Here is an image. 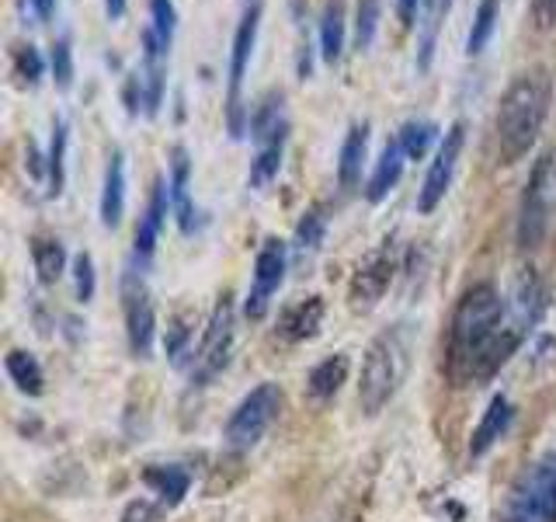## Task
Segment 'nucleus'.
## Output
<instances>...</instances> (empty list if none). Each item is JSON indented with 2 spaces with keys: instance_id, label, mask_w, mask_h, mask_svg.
<instances>
[{
  "instance_id": "f257e3e1",
  "label": "nucleus",
  "mask_w": 556,
  "mask_h": 522,
  "mask_svg": "<svg viewBox=\"0 0 556 522\" xmlns=\"http://www.w3.org/2000/svg\"><path fill=\"white\" fill-rule=\"evenodd\" d=\"M546 286L539 275H526L518 283L515 310L508 313L494 283H473L463 289L448 321L445 341V376L452 387H480L491 383L501 365L508 362L532 324L546 310Z\"/></svg>"
},
{
  "instance_id": "f03ea898",
  "label": "nucleus",
  "mask_w": 556,
  "mask_h": 522,
  "mask_svg": "<svg viewBox=\"0 0 556 522\" xmlns=\"http://www.w3.org/2000/svg\"><path fill=\"white\" fill-rule=\"evenodd\" d=\"M549 104H553V77L546 66H529L511 77L494 115L497 164L511 167L518 161H526L532 147L539 144V133L546 126Z\"/></svg>"
},
{
  "instance_id": "7ed1b4c3",
  "label": "nucleus",
  "mask_w": 556,
  "mask_h": 522,
  "mask_svg": "<svg viewBox=\"0 0 556 522\" xmlns=\"http://www.w3.org/2000/svg\"><path fill=\"white\" fill-rule=\"evenodd\" d=\"M407 359H410V341L404 327H390L379 338H372L358 376V405L365 414H379L390 405L400 383H404Z\"/></svg>"
},
{
  "instance_id": "20e7f679",
  "label": "nucleus",
  "mask_w": 556,
  "mask_h": 522,
  "mask_svg": "<svg viewBox=\"0 0 556 522\" xmlns=\"http://www.w3.org/2000/svg\"><path fill=\"white\" fill-rule=\"evenodd\" d=\"M261 11H265V0L243 4V14L230 42V66H226V129H230L233 139H243L251 126V112H248V104H243V80H248V66L257 46Z\"/></svg>"
},
{
  "instance_id": "39448f33",
  "label": "nucleus",
  "mask_w": 556,
  "mask_h": 522,
  "mask_svg": "<svg viewBox=\"0 0 556 522\" xmlns=\"http://www.w3.org/2000/svg\"><path fill=\"white\" fill-rule=\"evenodd\" d=\"M553 188H556V150H543L529 171L526 191L518 202V223L515 240L521 251H535L549 234V213H553Z\"/></svg>"
},
{
  "instance_id": "423d86ee",
  "label": "nucleus",
  "mask_w": 556,
  "mask_h": 522,
  "mask_svg": "<svg viewBox=\"0 0 556 522\" xmlns=\"http://www.w3.org/2000/svg\"><path fill=\"white\" fill-rule=\"evenodd\" d=\"M501 522H556V452L521 470L504 501Z\"/></svg>"
},
{
  "instance_id": "0eeeda50",
  "label": "nucleus",
  "mask_w": 556,
  "mask_h": 522,
  "mask_svg": "<svg viewBox=\"0 0 556 522\" xmlns=\"http://www.w3.org/2000/svg\"><path fill=\"white\" fill-rule=\"evenodd\" d=\"M278 411H282V390H278V383H261V387H254L240 400L230 422H226V446L237 452L257 446L261 435L275 425Z\"/></svg>"
},
{
  "instance_id": "6e6552de",
  "label": "nucleus",
  "mask_w": 556,
  "mask_h": 522,
  "mask_svg": "<svg viewBox=\"0 0 556 522\" xmlns=\"http://www.w3.org/2000/svg\"><path fill=\"white\" fill-rule=\"evenodd\" d=\"M122 296V318H126V338H129V352L136 359H150L153 352V335H156V310H153V296L147 278L136 269L122 272L118 283Z\"/></svg>"
},
{
  "instance_id": "1a4fd4ad",
  "label": "nucleus",
  "mask_w": 556,
  "mask_h": 522,
  "mask_svg": "<svg viewBox=\"0 0 556 522\" xmlns=\"http://www.w3.org/2000/svg\"><path fill=\"white\" fill-rule=\"evenodd\" d=\"M463 147H466V122H452L445 129L439 150H434V161L425 174V185L417 191V213L428 216L434 209L442 206V199L448 196L452 188V178H456V167H459V157H463Z\"/></svg>"
},
{
  "instance_id": "9d476101",
  "label": "nucleus",
  "mask_w": 556,
  "mask_h": 522,
  "mask_svg": "<svg viewBox=\"0 0 556 522\" xmlns=\"http://www.w3.org/2000/svg\"><path fill=\"white\" fill-rule=\"evenodd\" d=\"M286 269H289V244L268 237L257 248L251 293H248V303H243V313H248L251 321H261L268 313L271 296L278 293V286H282V278H286Z\"/></svg>"
},
{
  "instance_id": "9b49d317",
  "label": "nucleus",
  "mask_w": 556,
  "mask_h": 522,
  "mask_svg": "<svg viewBox=\"0 0 556 522\" xmlns=\"http://www.w3.org/2000/svg\"><path fill=\"white\" fill-rule=\"evenodd\" d=\"M230 352H233V300H230V293H223L199 345L195 380L199 383L216 380L226 370V362H230Z\"/></svg>"
},
{
  "instance_id": "f8f14e48",
  "label": "nucleus",
  "mask_w": 556,
  "mask_h": 522,
  "mask_svg": "<svg viewBox=\"0 0 556 522\" xmlns=\"http://www.w3.org/2000/svg\"><path fill=\"white\" fill-rule=\"evenodd\" d=\"M393 275H396V254L387 240V248L372 251L352 275V283H348V307L355 313H369L382 296H387Z\"/></svg>"
},
{
  "instance_id": "ddd939ff",
  "label": "nucleus",
  "mask_w": 556,
  "mask_h": 522,
  "mask_svg": "<svg viewBox=\"0 0 556 522\" xmlns=\"http://www.w3.org/2000/svg\"><path fill=\"white\" fill-rule=\"evenodd\" d=\"M167 188H170V213H174V220H178L181 234H195L199 231V209H195V199H191V157L181 144L170 147Z\"/></svg>"
},
{
  "instance_id": "4468645a",
  "label": "nucleus",
  "mask_w": 556,
  "mask_h": 522,
  "mask_svg": "<svg viewBox=\"0 0 556 522\" xmlns=\"http://www.w3.org/2000/svg\"><path fill=\"white\" fill-rule=\"evenodd\" d=\"M254 139V161H251V171H248V185L251 188H268L278 171H282V157H286V144H289V126L282 129H271V133H257L251 136Z\"/></svg>"
},
{
  "instance_id": "2eb2a0df",
  "label": "nucleus",
  "mask_w": 556,
  "mask_h": 522,
  "mask_svg": "<svg viewBox=\"0 0 556 522\" xmlns=\"http://www.w3.org/2000/svg\"><path fill=\"white\" fill-rule=\"evenodd\" d=\"M167 209H170V188L164 178H156L150 188V202H147V213L136 226V258L139 261H150L156 251V240H161V231L167 223Z\"/></svg>"
},
{
  "instance_id": "dca6fc26",
  "label": "nucleus",
  "mask_w": 556,
  "mask_h": 522,
  "mask_svg": "<svg viewBox=\"0 0 556 522\" xmlns=\"http://www.w3.org/2000/svg\"><path fill=\"white\" fill-rule=\"evenodd\" d=\"M324 296H306V300H295L278 313V338H286L292 345L309 341L324 324Z\"/></svg>"
},
{
  "instance_id": "f3484780",
  "label": "nucleus",
  "mask_w": 556,
  "mask_h": 522,
  "mask_svg": "<svg viewBox=\"0 0 556 522\" xmlns=\"http://www.w3.org/2000/svg\"><path fill=\"white\" fill-rule=\"evenodd\" d=\"M101 226H115L126 216V153L118 147L109 153V167H104V185H101Z\"/></svg>"
},
{
  "instance_id": "a211bd4d",
  "label": "nucleus",
  "mask_w": 556,
  "mask_h": 522,
  "mask_svg": "<svg viewBox=\"0 0 556 522\" xmlns=\"http://www.w3.org/2000/svg\"><path fill=\"white\" fill-rule=\"evenodd\" d=\"M365 157H369V122H352L338 153V182L344 191H355L362 185Z\"/></svg>"
},
{
  "instance_id": "6ab92c4d",
  "label": "nucleus",
  "mask_w": 556,
  "mask_h": 522,
  "mask_svg": "<svg viewBox=\"0 0 556 522\" xmlns=\"http://www.w3.org/2000/svg\"><path fill=\"white\" fill-rule=\"evenodd\" d=\"M511 418H515L511 400L504 397V394H497V397L491 400V405H486V411H483V418H480V425L473 428V439H469V460L486 457V452H491V449L497 446L501 435L508 432Z\"/></svg>"
},
{
  "instance_id": "aec40b11",
  "label": "nucleus",
  "mask_w": 556,
  "mask_h": 522,
  "mask_svg": "<svg viewBox=\"0 0 556 522\" xmlns=\"http://www.w3.org/2000/svg\"><path fill=\"white\" fill-rule=\"evenodd\" d=\"M320 60L327 66H338L344 57V42H348V14H344V0H327L320 8Z\"/></svg>"
},
{
  "instance_id": "412c9836",
  "label": "nucleus",
  "mask_w": 556,
  "mask_h": 522,
  "mask_svg": "<svg viewBox=\"0 0 556 522\" xmlns=\"http://www.w3.org/2000/svg\"><path fill=\"white\" fill-rule=\"evenodd\" d=\"M456 0H425L421 4V17H417V70L431 66L434 60V46H439V32L445 25V14L452 11Z\"/></svg>"
},
{
  "instance_id": "4be33fe9",
  "label": "nucleus",
  "mask_w": 556,
  "mask_h": 522,
  "mask_svg": "<svg viewBox=\"0 0 556 522\" xmlns=\"http://www.w3.org/2000/svg\"><path fill=\"white\" fill-rule=\"evenodd\" d=\"M404 164H407L404 150H400L396 139H390V144L382 147L372 174H369V185H365V199H369V202H382V199H387L390 191L400 185V178H404Z\"/></svg>"
},
{
  "instance_id": "5701e85b",
  "label": "nucleus",
  "mask_w": 556,
  "mask_h": 522,
  "mask_svg": "<svg viewBox=\"0 0 556 522\" xmlns=\"http://www.w3.org/2000/svg\"><path fill=\"white\" fill-rule=\"evenodd\" d=\"M348 380V356H330L324 362H317L306 376V394L309 400H317V405H327V400H334L338 390L344 387Z\"/></svg>"
},
{
  "instance_id": "b1692460",
  "label": "nucleus",
  "mask_w": 556,
  "mask_h": 522,
  "mask_svg": "<svg viewBox=\"0 0 556 522\" xmlns=\"http://www.w3.org/2000/svg\"><path fill=\"white\" fill-rule=\"evenodd\" d=\"M442 129H439V122H431V119H407L404 126H400L396 133V144L400 150H404L407 161H425L428 150L434 144H442Z\"/></svg>"
},
{
  "instance_id": "393cba45",
  "label": "nucleus",
  "mask_w": 556,
  "mask_h": 522,
  "mask_svg": "<svg viewBox=\"0 0 556 522\" xmlns=\"http://www.w3.org/2000/svg\"><path fill=\"white\" fill-rule=\"evenodd\" d=\"M28 248H31V265H35V272H39V283H46V286L60 283L63 272H66V248L63 244L56 237L35 234L28 240Z\"/></svg>"
},
{
  "instance_id": "a878e982",
  "label": "nucleus",
  "mask_w": 556,
  "mask_h": 522,
  "mask_svg": "<svg viewBox=\"0 0 556 522\" xmlns=\"http://www.w3.org/2000/svg\"><path fill=\"white\" fill-rule=\"evenodd\" d=\"M143 484L153 487V495H161V505L174 509V505L185 501L191 477H188L185 467H147L143 470Z\"/></svg>"
},
{
  "instance_id": "bb28decb",
  "label": "nucleus",
  "mask_w": 556,
  "mask_h": 522,
  "mask_svg": "<svg viewBox=\"0 0 556 522\" xmlns=\"http://www.w3.org/2000/svg\"><path fill=\"white\" fill-rule=\"evenodd\" d=\"M4 365H8L11 383H14V387L22 390V394L39 397V394L46 390V373H42V365H39V359H35L31 352H25V348H11L8 359H4Z\"/></svg>"
},
{
  "instance_id": "cd10ccee",
  "label": "nucleus",
  "mask_w": 556,
  "mask_h": 522,
  "mask_svg": "<svg viewBox=\"0 0 556 522\" xmlns=\"http://www.w3.org/2000/svg\"><path fill=\"white\" fill-rule=\"evenodd\" d=\"M66 144H70V126L66 119H52V139H49V153H46V164H49V174H46V191L52 199L63 196V185H66Z\"/></svg>"
},
{
  "instance_id": "c85d7f7f",
  "label": "nucleus",
  "mask_w": 556,
  "mask_h": 522,
  "mask_svg": "<svg viewBox=\"0 0 556 522\" xmlns=\"http://www.w3.org/2000/svg\"><path fill=\"white\" fill-rule=\"evenodd\" d=\"M497 22H501V0H480L473 11V25H469V35H466V57H480V52L491 46Z\"/></svg>"
},
{
  "instance_id": "c756f323",
  "label": "nucleus",
  "mask_w": 556,
  "mask_h": 522,
  "mask_svg": "<svg viewBox=\"0 0 556 522\" xmlns=\"http://www.w3.org/2000/svg\"><path fill=\"white\" fill-rule=\"evenodd\" d=\"M11 74L17 80V87H39V80L46 77V60H42V52L39 46H31V42H17L11 49Z\"/></svg>"
},
{
  "instance_id": "7c9ffc66",
  "label": "nucleus",
  "mask_w": 556,
  "mask_h": 522,
  "mask_svg": "<svg viewBox=\"0 0 556 522\" xmlns=\"http://www.w3.org/2000/svg\"><path fill=\"white\" fill-rule=\"evenodd\" d=\"M324 234H327V206H309L306 213L300 216V223H295V251L300 254H313L324 244Z\"/></svg>"
},
{
  "instance_id": "2f4dec72",
  "label": "nucleus",
  "mask_w": 556,
  "mask_h": 522,
  "mask_svg": "<svg viewBox=\"0 0 556 522\" xmlns=\"http://www.w3.org/2000/svg\"><path fill=\"white\" fill-rule=\"evenodd\" d=\"M49 70H52V84H56V91H70V87H74V42H70V35L52 39Z\"/></svg>"
},
{
  "instance_id": "473e14b6",
  "label": "nucleus",
  "mask_w": 556,
  "mask_h": 522,
  "mask_svg": "<svg viewBox=\"0 0 556 522\" xmlns=\"http://www.w3.org/2000/svg\"><path fill=\"white\" fill-rule=\"evenodd\" d=\"M379 14H382V0H358L355 4V46L358 49H369L376 42Z\"/></svg>"
},
{
  "instance_id": "72a5a7b5",
  "label": "nucleus",
  "mask_w": 556,
  "mask_h": 522,
  "mask_svg": "<svg viewBox=\"0 0 556 522\" xmlns=\"http://www.w3.org/2000/svg\"><path fill=\"white\" fill-rule=\"evenodd\" d=\"M191 318L181 310V313H174L170 324H167V335H164V348H167V356L170 362H181L188 356V345H191Z\"/></svg>"
},
{
  "instance_id": "f704fd0d",
  "label": "nucleus",
  "mask_w": 556,
  "mask_h": 522,
  "mask_svg": "<svg viewBox=\"0 0 556 522\" xmlns=\"http://www.w3.org/2000/svg\"><path fill=\"white\" fill-rule=\"evenodd\" d=\"M147 4H150V28L170 49L174 32H178V8H174V0H147Z\"/></svg>"
},
{
  "instance_id": "c9c22d12",
  "label": "nucleus",
  "mask_w": 556,
  "mask_h": 522,
  "mask_svg": "<svg viewBox=\"0 0 556 522\" xmlns=\"http://www.w3.org/2000/svg\"><path fill=\"white\" fill-rule=\"evenodd\" d=\"M74 289H77V300L80 303H91L94 300V289H98V278H94V258L80 251L74 258Z\"/></svg>"
},
{
  "instance_id": "e433bc0d",
  "label": "nucleus",
  "mask_w": 556,
  "mask_h": 522,
  "mask_svg": "<svg viewBox=\"0 0 556 522\" xmlns=\"http://www.w3.org/2000/svg\"><path fill=\"white\" fill-rule=\"evenodd\" d=\"M122 101H126V112L136 119L147 109V91H143V74H126L122 80Z\"/></svg>"
},
{
  "instance_id": "4c0bfd02",
  "label": "nucleus",
  "mask_w": 556,
  "mask_h": 522,
  "mask_svg": "<svg viewBox=\"0 0 556 522\" xmlns=\"http://www.w3.org/2000/svg\"><path fill=\"white\" fill-rule=\"evenodd\" d=\"M529 17H532L535 32H553L556 28V0H532Z\"/></svg>"
},
{
  "instance_id": "58836bf2",
  "label": "nucleus",
  "mask_w": 556,
  "mask_h": 522,
  "mask_svg": "<svg viewBox=\"0 0 556 522\" xmlns=\"http://www.w3.org/2000/svg\"><path fill=\"white\" fill-rule=\"evenodd\" d=\"M156 519H161V509H156L150 498H136L126 505V512H122L118 522H156Z\"/></svg>"
},
{
  "instance_id": "ea45409f",
  "label": "nucleus",
  "mask_w": 556,
  "mask_h": 522,
  "mask_svg": "<svg viewBox=\"0 0 556 522\" xmlns=\"http://www.w3.org/2000/svg\"><path fill=\"white\" fill-rule=\"evenodd\" d=\"M17 8H22L25 17H31V22H52V14H56V0H17Z\"/></svg>"
},
{
  "instance_id": "a19ab883",
  "label": "nucleus",
  "mask_w": 556,
  "mask_h": 522,
  "mask_svg": "<svg viewBox=\"0 0 556 522\" xmlns=\"http://www.w3.org/2000/svg\"><path fill=\"white\" fill-rule=\"evenodd\" d=\"M313 74V46H309V35L303 32V17H300V49H295V77L306 80Z\"/></svg>"
},
{
  "instance_id": "79ce46f5",
  "label": "nucleus",
  "mask_w": 556,
  "mask_h": 522,
  "mask_svg": "<svg viewBox=\"0 0 556 522\" xmlns=\"http://www.w3.org/2000/svg\"><path fill=\"white\" fill-rule=\"evenodd\" d=\"M25 167H28V174H31L35 182H46V174H49V164H46L42 150L35 147V139H31V136L25 139Z\"/></svg>"
},
{
  "instance_id": "37998d69",
  "label": "nucleus",
  "mask_w": 556,
  "mask_h": 522,
  "mask_svg": "<svg viewBox=\"0 0 556 522\" xmlns=\"http://www.w3.org/2000/svg\"><path fill=\"white\" fill-rule=\"evenodd\" d=\"M393 4H396L400 25H404V28H414V22L421 17V4H425V0H393Z\"/></svg>"
},
{
  "instance_id": "c03bdc74",
  "label": "nucleus",
  "mask_w": 556,
  "mask_h": 522,
  "mask_svg": "<svg viewBox=\"0 0 556 522\" xmlns=\"http://www.w3.org/2000/svg\"><path fill=\"white\" fill-rule=\"evenodd\" d=\"M126 8H129V0H104V14H109V22L126 17Z\"/></svg>"
},
{
  "instance_id": "a18cd8bd",
  "label": "nucleus",
  "mask_w": 556,
  "mask_h": 522,
  "mask_svg": "<svg viewBox=\"0 0 556 522\" xmlns=\"http://www.w3.org/2000/svg\"><path fill=\"white\" fill-rule=\"evenodd\" d=\"M243 4H257V0H243Z\"/></svg>"
}]
</instances>
